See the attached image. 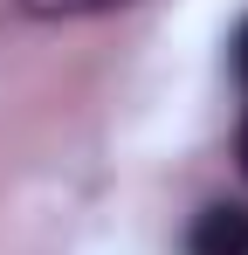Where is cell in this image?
I'll return each mask as SVG.
<instances>
[{"instance_id": "1", "label": "cell", "mask_w": 248, "mask_h": 255, "mask_svg": "<svg viewBox=\"0 0 248 255\" xmlns=\"http://www.w3.org/2000/svg\"><path fill=\"white\" fill-rule=\"evenodd\" d=\"M186 255H248V207H207L186 235Z\"/></svg>"}, {"instance_id": "2", "label": "cell", "mask_w": 248, "mask_h": 255, "mask_svg": "<svg viewBox=\"0 0 248 255\" xmlns=\"http://www.w3.org/2000/svg\"><path fill=\"white\" fill-rule=\"evenodd\" d=\"M41 21H69V14H104V7H131V0H21Z\"/></svg>"}, {"instance_id": "3", "label": "cell", "mask_w": 248, "mask_h": 255, "mask_svg": "<svg viewBox=\"0 0 248 255\" xmlns=\"http://www.w3.org/2000/svg\"><path fill=\"white\" fill-rule=\"evenodd\" d=\"M235 76H242V90H248V21H242V35H235Z\"/></svg>"}, {"instance_id": "4", "label": "cell", "mask_w": 248, "mask_h": 255, "mask_svg": "<svg viewBox=\"0 0 248 255\" xmlns=\"http://www.w3.org/2000/svg\"><path fill=\"white\" fill-rule=\"evenodd\" d=\"M242 166H248V125H242Z\"/></svg>"}]
</instances>
